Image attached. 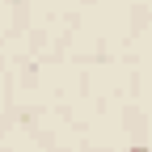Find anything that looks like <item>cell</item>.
I'll return each mask as SVG.
<instances>
[{"mask_svg": "<svg viewBox=\"0 0 152 152\" xmlns=\"http://www.w3.org/2000/svg\"><path fill=\"white\" fill-rule=\"evenodd\" d=\"M131 152H148V148H144V144H135V148H131Z\"/></svg>", "mask_w": 152, "mask_h": 152, "instance_id": "obj_1", "label": "cell"}]
</instances>
